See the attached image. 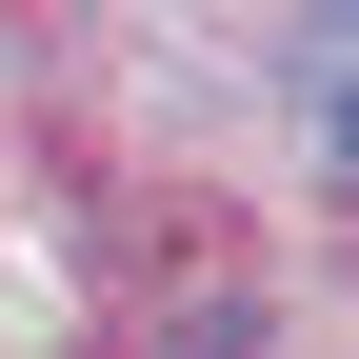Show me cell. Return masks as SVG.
Masks as SVG:
<instances>
[{
	"instance_id": "cell-1",
	"label": "cell",
	"mask_w": 359,
	"mask_h": 359,
	"mask_svg": "<svg viewBox=\"0 0 359 359\" xmlns=\"http://www.w3.org/2000/svg\"><path fill=\"white\" fill-rule=\"evenodd\" d=\"M160 359H259V299H180V339Z\"/></svg>"
}]
</instances>
